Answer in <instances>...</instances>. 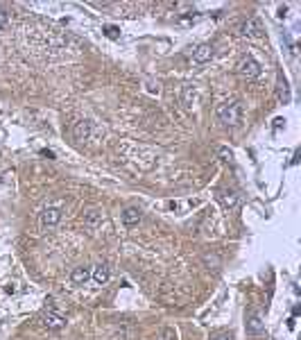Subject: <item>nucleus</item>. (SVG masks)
I'll list each match as a JSON object with an SVG mask.
<instances>
[{"instance_id": "obj_3", "label": "nucleus", "mask_w": 301, "mask_h": 340, "mask_svg": "<svg viewBox=\"0 0 301 340\" xmlns=\"http://www.w3.org/2000/svg\"><path fill=\"white\" fill-rule=\"evenodd\" d=\"M247 333L249 336H263L265 333V320L263 315L258 313V311H251L249 315H247Z\"/></svg>"}, {"instance_id": "obj_20", "label": "nucleus", "mask_w": 301, "mask_h": 340, "mask_svg": "<svg viewBox=\"0 0 301 340\" xmlns=\"http://www.w3.org/2000/svg\"><path fill=\"white\" fill-rule=\"evenodd\" d=\"M213 340H234V336L231 333H220V336H215Z\"/></svg>"}, {"instance_id": "obj_13", "label": "nucleus", "mask_w": 301, "mask_h": 340, "mask_svg": "<svg viewBox=\"0 0 301 340\" xmlns=\"http://www.w3.org/2000/svg\"><path fill=\"white\" fill-rule=\"evenodd\" d=\"M91 277H93V281L98 286L106 284V281H109V265H106V263H98L93 268V272H91Z\"/></svg>"}, {"instance_id": "obj_14", "label": "nucleus", "mask_w": 301, "mask_h": 340, "mask_svg": "<svg viewBox=\"0 0 301 340\" xmlns=\"http://www.w3.org/2000/svg\"><path fill=\"white\" fill-rule=\"evenodd\" d=\"M84 222H86V227H98L100 222H102V211L100 209H91V211H86L84 213Z\"/></svg>"}, {"instance_id": "obj_4", "label": "nucleus", "mask_w": 301, "mask_h": 340, "mask_svg": "<svg viewBox=\"0 0 301 340\" xmlns=\"http://www.w3.org/2000/svg\"><path fill=\"white\" fill-rule=\"evenodd\" d=\"M43 320V327L46 329H52V331H57V329H64L66 327V318L64 315H59L57 311H46V313L41 315Z\"/></svg>"}, {"instance_id": "obj_15", "label": "nucleus", "mask_w": 301, "mask_h": 340, "mask_svg": "<svg viewBox=\"0 0 301 340\" xmlns=\"http://www.w3.org/2000/svg\"><path fill=\"white\" fill-rule=\"evenodd\" d=\"M157 340H177V331H174L172 327H163L161 331H159Z\"/></svg>"}, {"instance_id": "obj_8", "label": "nucleus", "mask_w": 301, "mask_h": 340, "mask_svg": "<svg viewBox=\"0 0 301 340\" xmlns=\"http://www.w3.org/2000/svg\"><path fill=\"white\" fill-rule=\"evenodd\" d=\"M213 59V46L211 43H200V46L193 50V61L195 64H206Z\"/></svg>"}, {"instance_id": "obj_5", "label": "nucleus", "mask_w": 301, "mask_h": 340, "mask_svg": "<svg viewBox=\"0 0 301 340\" xmlns=\"http://www.w3.org/2000/svg\"><path fill=\"white\" fill-rule=\"evenodd\" d=\"M91 134H93V123H91V120H77L75 127H72V136H75V141H80V143L91 141Z\"/></svg>"}, {"instance_id": "obj_6", "label": "nucleus", "mask_w": 301, "mask_h": 340, "mask_svg": "<svg viewBox=\"0 0 301 340\" xmlns=\"http://www.w3.org/2000/svg\"><path fill=\"white\" fill-rule=\"evenodd\" d=\"M61 222V209L59 207H46L41 211V225L43 227H57Z\"/></svg>"}, {"instance_id": "obj_2", "label": "nucleus", "mask_w": 301, "mask_h": 340, "mask_svg": "<svg viewBox=\"0 0 301 340\" xmlns=\"http://www.w3.org/2000/svg\"><path fill=\"white\" fill-rule=\"evenodd\" d=\"M260 64L254 59L251 55H245L240 61H238V73H240L242 77H247V80H256V77L260 75Z\"/></svg>"}, {"instance_id": "obj_1", "label": "nucleus", "mask_w": 301, "mask_h": 340, "mask_svg": "<svg viewBox=\"0 0 301 340\" xmlns=\"http://www.w3.org/2000/svg\"><path fill=\"white\" fill-rule=\"evenodd\" d=\"M242 118V105L238 100H227L217 107V120L227 127H236Z\"/></svg>"}, {"instance_id": "obj_16", "label": "nucleus", "mask_w": 301, "mask_h": 340, "mask_svg": "<svg viewBox=\"0 0 301 340\" xmlns=\"http://www.w3.org/2000/svg\"><path fill=\"white\" fill-rule=\"evenodd\" d=\"M204 263L208 265V270H217V265H220V259H217L215 254H206V256H204Z\"/></svg>"}, {"instance_id": "obj_18", "label": "nucleus", "mask_w": 301, "mask_h": 340, "mask_svg": "<svg viewBox=\"0 0 301 340\" xmlns=\"http://www.w3.org/2000/svg\"><path fill=\"white\" fill-rule=\"evenodd\" d=\"M220 154H222V159H224V161H229V159L234 157V154H231V150H227V148H220Z\"/></svg>"}, {"instance_id": "obj_12", "label": "nucleus", "mask_w": 301, "mask_h": 340, "mask_svg": "<svg viewBox=\"0 0 301 340\" xmlns=\"http://www.w3.org/2000/svg\"><path fill=\"white\" fill-rule=\"evenodd\" d=\"M89 279H91V270L86 268V265H77V268L70 272V281L75 286H84Z\"/></svg>"}, {"instance_id": "obj_10", "label": "nucleus", "mask_w": 301, "mask_h": 340, "mask_svg": "<svg viewBox=\"0 0 301 340\" xmlns=\"http://www.w3.org/2000/svg\"><path fill=\"white\" fill-rule=\"evenodd\" d=\"M195 100H197L195 84H183L181 86V105H183V109H193V107H195Z\"/></svg>"}, {"instance_id": "obj_7", "label": "nucleus", "mask_w": 301, "mask_h": 340, "mask_svg": "<svg viewBox=\"0 0 301 340\" xmlns=\"http://www.w3.org/2000/svg\"><path fill=\"white\" fill-rule=\"evenodd\" d=\"M217 200H220V204L224 209H229V211H236L240 207V195L236 191H220L217 193Z\"/></svg>"}, {"instance_id": "obj_9", "label": "nucleus", "mask_w": 301, "mask_h": 340, "mask_svg": "<svg viewBox=\"0 0 301 340\" xmlns=\"http://www.w3.org/2000/svg\"><path fill=\"white\" fill-rule=\"evenodd\" d=\"M260 32H263V27H260L258 18H247V21L240 25V34H242V37L254 39V37H258Z\"/></svg>"}, {"instance_id": "obj_17", "label": "nucleus", "mask_w": 301, "mask_h": 340, "mask_svg": "<svg viewBox=\"0 0 301 340\" xmlns=\"http://www.w3.org/2000/svg\"><path fill=\"white\" fill-rule=\"evenodd\" d=\"M7 25H9V14L5 12V9H0V30L7 27Z\"/></svg>"}, {"instance_id": "obj_11", "label": "nucleus", "mask_w": 301, "mask_h": 340, "mask_svg": "<svg viewBox=\"0 0 301 340\" xmlns=\"http://www.w3.org/2000/svg\"><path fill=\"white\" fill-rule=\"evenodd\" d=\"M140 218H143V211H140L138 207H127L123 211V222L127 227H134V225H138L140 222Z\"/></svg>"}, {"instance_id": "obj_19", "label": "nucleus", "mask_w": 301, "mask_h": 340, "mask_svg": "<svg viewBox=\"0 0 301 340\" xmlns=\"http://www.w3.org/2000/svg\"><path fill=\"white\" fill-rule=\"evenodd\" d=\"M106 37L116 39V37H118V30H116V27H106Z\"/></svg>"}]
</instances>
